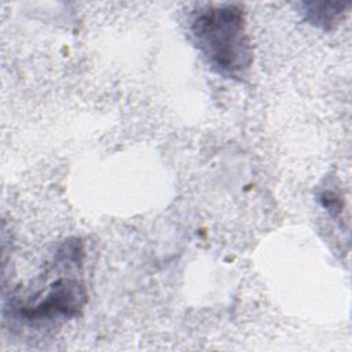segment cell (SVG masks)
<instances>
[{"label": "cell", "mask_w": 352, "mask_h": 352, "mask_svg": "<svg viewBox=\"0 0 352 352\" xmlns=\"http://www.w3.org/2000/svg\"><path fill=\"white\" fill-rule=\"evenodd\" d=\"M302 12L305 19L323 30L334 29L348 12L349 3H330V1H304Z\"/></svg>", "instance_id": "cell-3"}, {"label": "cell", "mask_w": 352, "mask_h": 352, "mask_svg": "<svg viewBox=\"0 0 352 352\" xmlns=\"http://www.w3.org/2000/svg\"><path fill=\"white\" fill-rule=\"evenodd\" d=\"M18 304L19 316L32 324L54 323L78 316L88 300L84 283L74 276H58L41 293Z\"/></svg>", "instance_id": "cell-2"}, {"label": "cell", "mask_w": 352, "mask_h": 352, "mask_svg": "<svg viewBox=\"0 0 352 352\" xmlns=\"http://www.w3.org/2000/svg\"><path fill=\"white\" fill-rule=\"evenodd\" d=\"M190 32L213 72L232 80L246 77L253 63V50L242 4L198 6L190 18Z\"/></svg>", "instance_id": "cell-1"}]
</instances>
